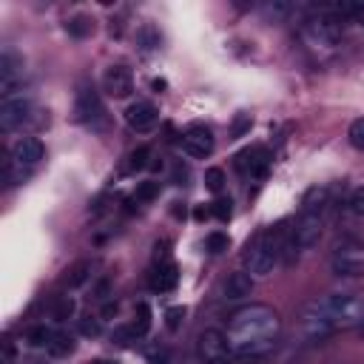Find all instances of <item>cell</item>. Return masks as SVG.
Returning a JSON list of instances; mask_svg holds the SVG:
<instances>
[{"mask_svg": "<svg viewBox=\"0 0 364 364\" xmlns=\"http://www.w3.org/2000/svg\"><path fill=\"white\" fill-rule=\"evenodd\" d=\"M279 330H282V318L273 307L267 304H247L242 310H236L228 321V350L236 358H264L276 350L279 341Z\"/></svg>", "mask_w": 364, "mask_h": 364, "instance_id": "1", "label": "cell"}, {"mask_svg": "<svg viewBox=\"0 0 364 364\" xmlns=\"http://www.w3.org/2000/svg\"><path fill=\"white\" fill-rule=\"evenodd\" d=\"M282 233H284V225H279L276 230H264L259 233L247 250H245V267L250 276H270L279 256H282Z\"/></svg>", "mask_w": 364, "mask_h": 364, "instance_id": "2", "label": "cell"}, {"mask_svg": "<svg viewBox=\"0 0 364 364\" xmlns=\"http://www.w3.org/2000/svg\"><path fill=\"white\" fill-rule=\"evenodd\" d=\"M330 324L336 330H347V327H358L364 324V293H350V290H336L318 299Z\"/></svg>", "mask_w": 364, "mask_h": 364, "instance_id": "3", "label": "cell"}, {"mask_svg": "<svg viewBox=\"0 0 364 364\" xmlns=\"http://www.w3.org/2000/svg\"><path fill=\"white\" fill-rule=\"evenodd\" d=\"M330 270L336 276H361L364 273V242L344 236L330 247Z\"/></svg>", "mask_w": 364, "mask_h": 364, "instance_id": "4", "label": "cell"}, {"mask_svg": "<svg viewBox=\"0 0 364 364\" xmlns=\"http://www.w3.org/2000/svg\"><path fill=\"white\" fill-rule=\"evenodd\" d=\"M330 333H336V327L330 324L321 301L318 299L316 301H307L301 307V313H299V336H301V341L304 344H316V341L327 338Z\"/></svg>", "mask_w": 364, "mask_h": 364, "instance_id": "5", "label": "cell"}, {"mask_svg": "<svg viewBox=\"0 0 364 364\" xmlns=\"http://www.w3.org/2000/svg\"><path fill=\"white\" fill-rule=\"evenodd\" d=\"M304 40L313 43V46H324V48H333L338 40H341V23L330 14H316L310 20H304Z\"/></svg>", "mask_w": 364, "mask_h": 364, "instance_id": "6", "label": "cell"}, {"mask_svg": "<svg viewBox=\"0 0 364 364\" xmlns=\"http://www.w3.org/2000/svg\"><path fill=\"white\" fill-rule=\"evenodd\" d=\"M20 91H23V60L11 48H3V54H0V94H3V100H9V97H20Z\"/></svg>", "mask_w": 364, "mask_h": 364, "instance_id": "7", "label": "cell"}, {"mask_svg": "<svg viewBox=\"0 0 364 364\" xmlns=\"http://www.w3.org/2000/svg\"><path fill=\"white\" fill-rule=\"evenodd\" d=\"M102 117H105V108H102L100 94H97L91 85H82V88L77 91V100H74V119L94 128Z\"/></svg>", "mask_w": 364, "mask_h": 364, "instance_id": "8", "label": "cell"}, {"mask_svg": "<svg viewBox=\"0 0 364 364\" xmlns=\"http://www.w3.org/2000/svg\"><path fill=\"white\" fill-rule=\"evenodd\" d=\"M236 171L242 176H250V179H264L267 176V168H270V154L262 148V145H253V148H245L236 154Z\"/></svg>", "mask_w": 364, "mask_h": 364, "instance_id": "9", "label": "cell"}, {"mask_svg": "<svg viewBox=\"0 0 364 364\" xmlns=\"http://www.w3.org/2000/svg\"><path fill=\"white\" fill-rule=\"evenodd\" d=\"M321 230H324V213H304L296 219V228H293V239L301 250L307 247H316L318 239H321Z\"/></svg>", "mask_w": 364, "mask_h": 364, "instance_id": "10", "label": "cell"}, {"mask_svg": "<svg viewBox=\"0 0 364 364\" xmlns=\"http://www.w3.org/2000/svg\"><path fill=\"white\" fill-rule=\"evenodd\" d=\"M182 148L193 159H205L213 154V131L208 125H191L182 134Z\"/></svg>", "mask_w": 364, "mask_h": 364, "instance_id": "11", "label": "cell"}, {"mask_svg": "<svg viewBox=\"0 0 364 364\" xmlns=\"http://www.w3.org/2000/svg\"><path fill=\"white\" fill-rule=\"evenodd\" d=\"M31 114V100L28 97H9L0 102V128L3 131H14L17 125H23Z\"/></svg>", "mask_w": 364, "mask_h": 364, "instance_id": "12", "label": "cell"}, {"mask_svg": "<svg viewBox=\"0 0 364 364\" xmlns=\"http://www.w3.org/2000/svg\"><path fill=\"white\" fill-rule=\"evenodd\" d=\"M102 88H105V94H111V97L125 100V97H131V91H134V77H131V71H128L125 65H108L105 74H102Z\"/></svg>", "mask_w": 364, "mask_h": 364, "instance_id": "13", "label": "cell"}, {"mask_svg": "<svg viewBox=\"0 0 364 364\" xmlns=\"http://www.w3.org/2000/svg\"><path fill=\"white\" fill-rule=\"evenodd\" d=\"M43 142L37 139V136H20L14 145H11V159L20 165V168H26V171H31V168H37L40 165V159H43Z\"/></svg>", "mask_w": 364, "mask_h": 364, "instance_id": "14", "label": "cell"}, {"mask_svg": "<svg viewBox=\"0 0 364 364\" xmlns=\"http://www.w3.org/2000/svg\"><path fill=\"white\" fill-rule=\"evenodd\" d=\"M196 353H199L202 361H213V358L230 355L225 333H222V330H213V327H210V330H202V333H199V341H196Z\"/></svg>", "mask_w": 364, "mask_h": 364, "instance_id": "15", "label": "cell"}, {"mask_svg": "<svg viewBox=\"0 0 364 364\" xmlns=\"http://www.w3.org/2000/svg\"><path fill=\"white\" fill-rule=\"evenodd\" d=\"M156 119H159V111H156L151 102L136 100V102H131V105L125 108V122H128V128H134V131H139V134L151 131V128L156 125Z\"/></svg>", "mask_w": 364, "mask_h": 364, "instance_id": "16", "label": "cell"}, {"mask_svg": "<svg viewBox=\"0 0 364 364\" xmlns=\"http://www.w3.org/2000/svg\"><path fill=\"white\" fill-rule=\"evenodd\" d=\"M176 282H179V267H176L171 259L159 262V264L154 267V273H151V287H154V290H159V293L173 290V287H176Z\"/></svg>", "mask_w": 364, "mask_h": 364, "instance_id": "17", "label": "cell"}, {"mask_svg": "<svg viewBox=\"0 0 364 364\" xmlns=\"http://www.w3.org/2000/svg\"><path fill=\"white\" fill-rule=\"evenodd\" d=\"M250 293H253V276L247 270H236L225 279V299L239 301V299H247Z\"/></svg>", "mask_w": 364, "mask_h": 364, "instance_id": "18", "label": "cell"}, {"mask_svg": "<svg viewBox=\"0 0 364 364\" xmlns=\"http://www.w3.org/2000/svg\"><path fill=\"white\" fill-rule=\"evenodd\" d=\"M327 202H330V188L327 185H313L301 199V210L304 213H324Z\"/></svg>", "mask_w": 364, "mask_h": 364, "instance_id": "19", "label": "cell"}, {"mask_svg": "<svg viewBox=\"0 0 364 364\" xmlns=\"http://www.w3.org/2000/svg\"><path fill=\"white\" fill-rule=\"evenodd\" d=\"M91 270H94V264H91L88 259H82V262H77V264H71V267L65 270L63 284H65L68 290H77V287H82V284L91 279Z\"/></svg>", "mask_w": 364, "mask_h": 364, "instance_id": "20", "label": "cell"}, {"mask_svg": "<svg viewBox=\"0 0 364 364\" xmlns=\"http://www.w3.org/2000/svg\"><path fill=\"white\" fill-rule=\"evenodd\" d=\"M46 353L54 355V358H65V355L74 353V338H71L68 333H54V338H51V344L46 347Z\"/></svg>", "mask_w": 364, "mask_h": 364, "instance_id": "21", "label": "cell"}, {"mask_svg": "<svg viewBox=\"0 0 364 364\" xmlns=\"http://www.w3.org/2000/svg\"><path fill=\"white\" fill-rule=\"evenodd\" d=\"M65 31H68L71 37L82 40V37H88V34L94 31V20H91L88 14H74V17L65 23Z\"/></svg>", "mask_w": 364, "mask_h": 364, "instance_id": "22", "label": "cell"}, {"mask_svg": "<svg viewBox=\"0 0 364 364\" xmlns=\"http://www.w3.org/2000/svg\"><path fill=\"white\" fill-rule=\"evenodd\" d=\"M26 176H28V171H26V168H20V165L11 159V154H9V156L3 159V182H6V188L20 185Z\"/></svg>", "mask_w": 364, "mask_h": 364, "instance_id": "23", "label": "cell"}, {"mask_svg": "<svg viewBox=\"0 0 364 364\" xmlns=\"http://www.w3.org/2000/svg\"><path fill=\"white\" fill-rule=\"evenodd\" d=\"M54 333H57V330H51V327H46V324H34V327H28L26 341H28L31 347H43V350H46V347L51 344Z\"/></svg>", "mask_w": 364, "mask_h": 364, "instance_id": "24", "label": "cell"}, {"mask_svg": "<svg viewBox=\"0 0 364 364\" xmlns=\"http://www.w3.org/2000/svg\"><path fill=\"white\" fill-rule=\"evenodd\" d=\"M136 43H139L142 51H154V48H159V31H156L151 23H145V26H139V31H136Z\"/></svg>", "mask_w": 364, "mask_h": 364, "instance_id": "25", "label": "cell"}, {"mask_svg": "<svg viewBox=\"0 0 364 364\" xmlns=\"http://www.w3.org/2000/svg\"><path fill=\"white\" fill-rule=\"evenodd\" d=\"M151 148L148 145H139L136 151H131V156H128V165H125V171L128 173H136V171H145L151 162Z\"/></svg>", "mask_w": 364, "mask_h": 364, "instance_id": "26", "label": "cell"}, {"mask_svg": "<svg viewBox=\"0 0 364 364\" xmlns=\"http://www.w3.org/2000/svg\"><path fill=\"white\" fill-rule=\"evenodd\" d=\"M74 316V299L71 296H57L51 304V318L54 321H65Z\"/></svg>", "mask_w": 364, "mask_h": 364, "instance_id": "27", "label": "cell"}, {"mask_svg": "<svg viewBox=\"0 0 364 364\" xmlns=\"http://www.w3.org/2000/svg\"><path fill=\"white\" fill-rule=\"evenodd\" d=\"M131 327H134L136 338H139V336H145V333L151 330V307H148L145 301H139V304H136V316H134V324H131Z\"/></svg>", "mask_w": 364, "mask_h": 364, "instance_id": "28", "label": "cell"}, {"mask_svg": "<svg viewBox=\"0 0 364 364\" xmlns=\"http://www.w3.org/2000/svg\"><path fill=\"white\" fill-rule=\"evenodd\" d=\"M159 196V182H139L134 191V202H151Z\"/></svg>", "mask_w": 364, "mask_h": 364, "instance_id": "29", "label": "cell"}, {"mask_svg": "<svg viewBox=\"0 0 364 364\" xmlns=\"http://www.w3.org/2000/svg\"><path fill=\"white\" fill-rule=\"evenodd\" d=\"M205 188L213 191V193H219L225 188V171L222 168H208L205 171Z\"/></svg>", "mask_w": 364, "mask_h": 364, "instance_id": "30", "label": "cell"}, {"mask_svg": "<svg viewBox=\"0 0 364 364\" xmlns=\"http://www.w3.org/2000/svg\"><path fill=\"white\" fill-rule=\"evenodd\" d=\"M347 139H350V145L355 151H364V117L361 119H353V125L347 131Z\"/></svg>", "mask_w": 364, "mask_h": 364, "instance_id": "31", "label": "cell"}, {"mask_svg": "<svg viewBox=\"0 0 364 364\" xmlns=\"http://www.w3.org/2000/svg\"><path fill=\"white\" fill-rule=\"evenodd\" d=\"M168 358H171V353H168V347H159V344H151V347L145 350V361H148V364H168Z\"/></svg>", "mask_w": 364, "mask_h": 364, "instance_id": "32", "label": "cell"}, {"mask_svg": "<svg viewBox=\"0 0 364 364\" xmlns=\"http://www.w3.org/2000/svg\"><path fill=\"white\" fill-rule=\"evenodd\" d=\"M228 245H230V239L225 233H208V239H205V247L210 253H222V250H228Z\"/></svg>", "mask_w": 364, "mask_h": 364, "instance_id": "33", "label": "cell"}, {"mask_svg": "<svg viewBox=\"0 0 364 364\" xmlns=\"http://www.w3.org/2000/svg\"><path fill=\"white\" fill-rule=\"evenodd\" d=\"M80 333H82V336H88V338H97V336L102 333V327H100V318H94V316H85V318H80Z\"/></svg>", "mask_w": 364, "mask_h": 364, "instance_id": "34", "label": "cell"}, {"mask_svg": "<svg viewBox=\"0 0 364 364\" xmlns=\"http://www.w3.org/2000/svg\"><path fill=\"white\" fill-rule=\"evenodd\" d=\"M347 208H350V213H355V216H364V185H361V188H355V191L350 193V199H347Z\"/></svg>", "mask_w": 364, "mask_h": 364, "instance_id": "35", "label": "cell"}, {"mask_svg": "<svg viewBox=\"0 0 364 364\" xmlns=\"http://www.w3.org/2000/svg\"><path fill=\"white\" fill-rule=\"evenodd\" d=\"M230 199H225V196H219L216 202H213V208H210V213L216 216V219H222V222H228L230 219Z\"/></svg>", "mask_w": 364, "mask_h": 364, "instance_id": "36", "label": "cell"}, {"mask_svg": "<svg viewBox=\"0 0 364 364\" xmlns=\"http://www.w3.org/2000/svg\"><path fill=\"white\" fill-rule=\"evenodd\" d=\"M136 338V333H134V327H117L114 333H111V341L114 344H119V347H125V344H131Z\"/></svg>", "mask_w": 364, "mask_h": 364, "instance_id": "37", "label": "cell"}, {"mask_svg": "<svg viewBox=\"0 0 364 364\" xmlns=\"http://www.w3.org/2000/svg\"><path fill=\"white\" fill-rule=\"evenodd\" d=\"M290 9H293V6H290V3H282V0H276V3H267V6H264V11H267L273 20H279V17H287V14H290Z\"/></svg>", "mask_w": 364, "mask_h": 364, "instance_id": "38", "label": "cell"}, {"mask_svg": "<svg viewBox=\"0 0 364 364\" xmlns=\"http://www.w3.org/2000/svg\"><path fill=\"white\" fill-rule=\"evenodd\" d=\"M182 318H185V307H171V310L165 313V324H168V330H179Z\"/></svg>", "mask_w": 364, "mask_h": 364, "instance_id": "39", "label": "cell"}, {"mask_svg": "<svg viewBox=\"0 0 364 364\" xmlns=\"http://www.w3.org/2000/svg\"><path fill=\"white\" fill-rule=\"evenodd\" d=\"M247 128H250V117L247 114H239L236 117V125H233V136H242Z\"/></svg>", "mask_w": 364, "mask_h": 364, "instance_id": "40", "label": "cell"}, {"mask_svg": "<svg viewBox=\"0 0 364 364\" xmlns=\"http://www.w3.org/2000/svg\"><path fill=\"white\" fill-rule=\"evenodd\" d=\"M202 364H233V355H225V358H213V361H202Z\"/></svg>", "mask_w": 364, "mask_h": 364, "instance_id": "41", "label": "cell"}, {"mask_svg": "<svg viewBox=\"0 0 364 364\" xmlns=\"http://www.w3.org/2000/svg\"><path fill=\"white\" fill-rule=\"evenodd\" d=\"M193 216H196V219H205V216H208V210H205V208H196V213H193Z\"/></svg>", "mask_w": 364, "mask_h": 364, "instance_id": "42", "label": "cell"}, {"mask_svg": "<svg viewBox=\"0 0 364 364\" xmlns=\"http://www.w3.org/2000/svg\"><path fill=\"white\" fill-rule=\"evenodd\" d=\"M358 20H361V26H364V6H358Z\"/></svg>", "mask_w": 364, "mask_h": 364, "instance_id": "43", "label": "cell"}, {"mask_svg": "<svg viewBox=\"0 0 364 364\" xmlns=\"http://www.w3.org/2000/svg\"><path fill=\"white\" fill-rule=\"evenodd\" d=\"M94 364H117V361H108V358H100V361H94Z\"/></svg>", "mask_w": 364, "mask_h": 364, "instance_id": "44", "label": "cell"}]
</instances>
